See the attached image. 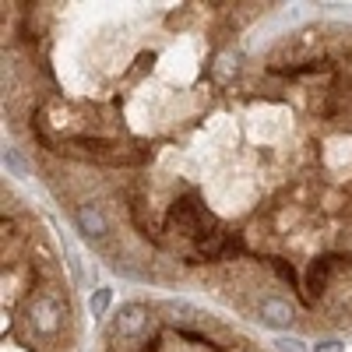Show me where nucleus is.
<instances>
[{"label": "nucleus", "instance_id": "obj_1", "mask_svg": "<svg viewBox=\"0 0 352 352\" xmlns=\"http://www.w3.org/2000/svg\"><path fill=\"white\" fill-rule=\"evenodd\" d=\"M148 331H152V317L141 303H127L113 320V335L120 342H144Z\"/></svg>", "mask_w": 352, "mask_h": 352}, {"label": "nucleus", "instance_id": "obj_2", "mask_svg": "<svg viewBox=\"0 0 352 352\" xmlns=\"http://www.w3.org/2000/svg\"><path fill=\"white\" fill-rule=\"evenodd\" d=\"M71 215H74V226L85 232L88 240H106L109 236V219H106V212L99 208V204H92V201L74 204Z\"/></svg>", "mask_w": 352, "mask_h": 352}, {"label": "nucleus", "instance_id": "obj_3", "mask_svg": "<svg viewBox=\"0 0 352 352\" xmlns=\"http://www.w3.org/2000/svg\"><path fill=\"white\" fill-rule=\"evenodd\" d=\"M254 314H257L261 324H268V328H289L292 324V307H289L285 296H261Z\"/></svg>", "mask_w": 352, "mask_h": 352}, {"label": "nucleus", "instance_id": "obj_4", "mask_svg": "<svg viewBox=\"0 0 352 352\" xmlns=\"http://www.w3.org/2000/svg\"><path fill=\"white\" fill-rule=\"evenodd\" d=\"M32 314H36V328L43 335H56V331L64 328V307H60V300H56V296H39L36 307H32Z\"/></svg>", "mask_w": 352, "mask_h": 352}, {"label": "nucleus", "instance_id": "obj_5", "mask_svg": "<svg viewBox=\"0 0 352 352\" xmlns=\"http://www.w3.org/2000/svg\"><path fill=\"white\" fill-rule=\"evenodd\" d=\"M106 307H109V289H99V292H96V300H92V314H96V317H102V314H106Z\"/></svg>", "mask_w": 352, "mask_h": 352}, {"label": "nucleus", "instance_id": "obj_6", "mask_svg": "<svg viewBox=\"0 0 352 352\" xmlns=\"http://www.w3.org/2000/svg\"><path fill=\"white\" fill-rule=\"evenodd\" d=\"M314 352H342V349H338V342H324V345H317Z\"/></svg>", "mask_w": 352, "mask_h": 352}, {"label": "nucleus", "instance_id": "obj_7", "mask_svg": "<svg viewBox=\"0 0 352 352\" xmlns=\"http://www.w3.org/2000/svg\"><path fill=\"white\" fill-rule=\"evenodd\" d=\"M243 352H247V349H243Z\"/></svg>", "mask_w": 352, "mask_h": 352}]
</instances>
